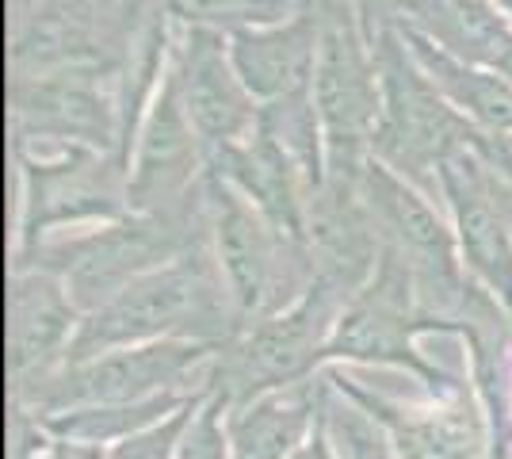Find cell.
<instances>
[{
    "label": "cell",
    "mask_w": 512,
    "mask_h": 459,
    "mask_svg": "<svg viewBox=\"0 0 512 459\" xmlns=\"http://www.w3.org/2000/svg\"><path fill=\"white\" fill-rule=\"evenodd\" d=\"M207 310V287L192 272H157L138 284H127L115 299L100 303L77 337L81 356H100L111 349H134L142 341L165 337L172 329L199 322Z\"/></svg>",
    "instance_id": "obj_1"
},
{
    "label": "cell",
    "mask_w": 512,
    "mask_h": 459,
    "mask_svg": "<svg viewBox=\"0 0 512 459\" xmlns=\"http://www.w3.org/2000/svg\"><path fill=\"white\" fill-rule=\"evenodd\" d=\"M195 364V349L184 345H142L88 356L81 368L62 375L39 402V414H58L73 406H107V402H150L176 394V383Z\"/></svg>",
    "instance_id": "obj_2"
},
{
    "label": "cell",
    "mask_w": 512,
    "mask_h": 459,
    "mask_svg": "<svg viewBox=\"0 0 512 459\" xmlns=\"http://www.w3.org/2000/svg\"><path fill=\"white\" fill-rule=\"evenodd\" d=\"M375 414L383 421L386 448L394 459H493L486 425L467 402H451L444 410L421 414L371 402V417Z\"/></svg>",
    "instance_id": "obj_3"
},
{
    "label": "cell",
    "mask_w": 512,
    "mask_h": 459,
    "mask_svg": "<svg viewBox=\"0 0 512 459\" xmlns=\"http://www.w3.org/2000/svg\"><path fill=\"white\" fill-rule=\"evenodd\" d=\"M318 337L321 306L314 303H302L272 322H264L241 349V364H237V379L245 383L241 398L253 402V391L287 387L295 375L306 372V364L318 356Z\"/></svg>",
    "instance_id": "obj_4"
},
{
    "label": "cell",
    "mask_w": 512,
    "mask_h": 459,
    "mask_svg": "<svg viewBox=\"0 0 512 459\" xmlns=\"http://www.w3.org/2000/svg\"><path fill=\"white\" fill-rule=\"evenodd\" d=\"M318 425V406L310 391L260 394L253 402L234 406L226 417L234 459H291Z\"/></svg>",
    "instance_id": "obj_5"
},
{
    "label": "cell",
    "mask_w": 512,
    "mask_h": 459,
    "mask_svg": "<svg viewBox=\"0 0 512 459\" xmlns=\"http://www.w3.org/2000/svg\"><path fill=\"white\" fill-rule=\"evenodd\" d=\"M180 406H188V398L180 394H161L150 402H107V406H73V410H58V414L39 417L54 437L73 440V444H88V448H104V444H119V440L134 437L142 429H150L157 421L176 414Z\"/></svg>",
    "instance_id": "obj_6"
},
{
    "label": "cell",
    "mask_w": 512,
    "mask_h": 459,
    "mask_svg": "<svg viewBox=\"0 0 512 459\" xmlns=\"http://www.w3.org/2000/svg\"><path fill=\"white\" fill-rule=\"evenodd\" d=\"M65 333H69V306H65L62 295L50 284L23 287L16 303H12V333H8L12 372H39L58 352Z\"/></svg>",
    "instance_id": "obj_7"
},
{
    "label": "cell",
    "mask_w": 512,
    "mask_h": 459,
    "mask_svg": "<svg viewBox=\"0 0 512 459\" xmlns=\"http://www.w3.org/2000/svg\"><path fill=\"white\" fill-rule=\"evenodd\" d=\"M222 264L241 310H260L268 303V257L245 215H230L222 222Z\"/></svg>",
    "instance_id": "obj_8"
},
{
    "label": "cell",
    "mask_w": 512,
    "mask_h": 459,
    "mask_svg": "<svg viewBox=\"0 0 512 459\" xmlns=\"http://www.w3.org/2000/svg\"><path fill=\"white\" fill-rule=\"evenodd\" d=\"M463 241H467V257L474 261V268L505 295V303H512V253L493 211L478 199L463 203Z\"/></svg>",
    "instance_id": "obj_9"
},
{
    "label": "cell",
    "mask_w": 512,
    "mask_h": 459,
    "mask_svg": "<svg viewBox=\"0 0 512 459\" xmlns=\"http://www.w3.org/2000/svg\"><path fill=\"white\" fill-rule=\"evenodd\" d=\"M195 410H199V402H188V406H180L176 414H169L165 421H157L150 429H142V433H134V437L119 440L107 459H176L180 452V440L188 433V425H192Z\"/></svg>",
    "instance_id": "obj_10"
},
{
    "label": "cell",
    "mask_w": 512,
    "mask_h": 459,
    "mask_svg": "<svg viewBox=\"0 0 512 459\" xmlns=\"http://www.w3.org/2000/svg\"><path fill=\"white\" fill-rule=\"evenodd\" d=\"M8 459H107V452L104 448H88V444H73V440L54 437L39 417L35 421L16 417Z\"/></svg>",
    "instance_id": "obj_11"
},
{
    "label": "cell",
    "mask_w": 512,
    "mask_h": 459,
    "mask_svg": "<svg viewBox=\"0 0 512 459\" xmlns=\"http://www.w3.org/2000/svg\"><path fill=\"white\" fill-rule=\"evenodd\" d=\"M222 410H226L222 398H211V402H203V406L195 410L192 425H188V433L180 440L176 459H234Z\"/></svg>",
    "instance_id": "obj_12"
},
{
    "label": "cell",
    "mask_w": 512,
    "mask_h": 459,
    "mask_svg": "<svg viewBox=\"0 0 512 459\" xmlns=\"http://www.w3.org/2000/svg\"><path fill=\"white\" fill-rule=\"evenodd\" d=\"M398 219H402V230H406V238L413 245H421L428 253H444V234H440V226L428 215V207L421 199L413 196L398 199Z\"/></svg>",
    "instance_id": "obj_13"
},
{
    "label": "cell",
    "mask_w": 512,
    "mask_h": 459,
    "mask_svg": "<svg viewBox=\"0 0 512 459\" xmlns=\"http://www.w3.org/2000/svg\"><path fill=\"white\" fill-rule=\"evenodd\" d=\"M291 459H344V456L337 452V444H333V437L325 433V425H321V417H318L314 433L306 437V444H302V448Z\"/></svg>",
    "instance_id": "obj_14"
}]
</instances>
